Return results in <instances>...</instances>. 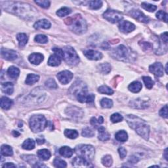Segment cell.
<instances>
[{
  "label": "cell",
  "instance_id": "6da1fadb",
  "mask_svg": "<svg viewBox=\"0 0 168 168\" xmlns=\"http://www.w3.org/2000/svg\"><path fill=\"white\" fill-rule=\"evenodd\" d=\"M2 3L5 4L2 5L3 7L9 12L26 18L31 17V16L32 17L34 13L33 9H34L28 4L13 2H5Z\"/></svg>",
  "mask_w": 168,
  "mask_h": 168
},
{
  "label": "cell",
  "instance_id": "7a4b0ae2",
  "mask_svg": "<svg viewBox=\"0 0 168 168\" xmlns=\"http://www.w3.org/2000/svg\"><path fill=\"white\" fill-rule=\"evenodd\" d=\"M126 120L130 127L135 129L138 135L145 140L149 139L150 128L149 126L144 122V120L133 115H128Z\"/></svg>",
  "mask_w": 168,
  "mask_h": 168
},
{
  "label": "cell",
  "instance_id": "3957f363",
  "mask_svg": "<svg viewBox=\"0 0 168 168\" xmlns=\"http://www.w3.org/2000/svg\"><path fill=\"white\" fill-rule=\"evenodd\" d=\"M78 156L90 162L94 156L95 150L94 147L89 145H79L74 150Z\"/></svg>",
  "mask_w": 168,
  "mask_h": 168
},
{
  "label": "cell",
  "instance_id": "277c9868",
  "mask_svg": "<svg viewBox=\"0 0 168 168\" xmlns=\"http://www.w3.org/2000/svg\"><path fill=\"white\" fill-rule=\"evenodd\" d=\"M30 126L34 133L43 131L47 126V121L42 115H34L30 120Z\"/></svg>",
  "mask_w": 168,
  "mask_h": 168
},
{
  "label": "cell",
  "instance_id": "5b68a950",
  "mask_svg": "<svg viewBox=\"0 0 168 168\" xmlns=\"http://www.w3.org/2000/svg\"><path fill=\"white\" fill-rule=\"evenodd\" d=\"M63 59L67 64L71 66L77 65L80 62V58L77 52L72 47L67 46L63 47Z\"/></svg>",
  "mask_w": 168,
  "mask_h": 168
},
{
  "label": "cell",
  "instance_id": "8992f818",
  "mask_svg": "<svg viewBox=\"0 0 168 168\" xmlns=\"http://www.w3.org/2000/svg\"><path fill=\"white\" fill-rule=\"evenodd\" d=\"M71 25L72 30L78 34H82L87 31V24L80 15H77L72 18Z\"/></svg>",
  "mask_w": 168,
  "mask_h": 168
},
{
  "label": "cell",
  "instance_id": "52a82bcc",
  "mask_svg": "<svg viewBox=\"0 0 168 168\" xmlns=\"http://www.w3.org/2000/svg\"><path fill=\"white\" fill-rule=\"evenodd\" d=\"M112 56L119 61L126 62L129 59L130 52L127 47L121 45L112 51Z\"/></svg>",
  "mask_w": 168,
  "mask_h": 168
},
{
  "label": "cell",
  "instance_id": "ba28073f",
  "mask_svg": "<svg viewBox=\"0 0 168 168\" xmlns=\"http://www.w3.org/2000/svg\"><path fill=\"white\" fill-rule=\"evenodd\" d=\"M103 17L110 23H116L123 19V15L118 10L109 9L104 13Z\"/></svg>",
  "mask_w": 168,
  "mask_h": 168
},
{
  "label": "cell",
  "instance_id": "9c48e42d",
  "mask_svg": "<svg viewBox=\"0 0 168 168\" xmlns=\"http://www.w3.org/2000/svg\"><path fill=\"white\" fill-rule=\"evenodd\" d=\"M76 97L78 101L80 103H93L95 98L93 94H87L86 89H83L82 90L78 91L76 93Z\"/></svg>",
  "mask_w": 168,
  "mask_h": 168
},
{
  "label": "cell",
  "instance_id": "30bf717a",
  "mask_svg": "<svg viewBox=\"0 0 168 168\" xmlns=\"http://www.w3.org/2000/svg\"><path fill=\"white\" fill-rule=\"evenodd\" d=\"M130 15L131 17L137 20L139 22L144 23H148L149 22V19L139 9L131 10L130 11Z\"/></svg>",
  "mask_w": 168,
  "mask_h": 168
},
{
  "label": "cell",
  "instance_id": "8fae6325",
  "mask_svg": "<svg viewBox=\"0 0 168 168\" xmlns=\"http://www.w3.org/2000/svg\"><path fill=\"white\" fill-rule=\"evenodd\" d=\"M57 76L61 83L67 84L72 80L73 74L68 70H65L59 72Z\"/></svg>",
  "mask_w": 168,
  "mask_h": 168
},
{
  "label": "cell",
  "instance_id": "7c38bea8",
  "mask_svg": "<svg viewBox=\"0 0 168 168\" xmlns=\"http://www.w3.org/2000/svg\"><path fill=\"white\" fill-rule=\"evenodd\" d=\"M119 29L123 33H129L135 29V26L129 21H121L119 24Z\"/></svg>",
  "mask_w": 168,
  "mask_h": 168
},
{
  "label": "cell",
  "instance_id": "4fadbf2b",
  "mask_svg": "<svg viewBox=\"0 0 168 168\" xmlns=\"http://www.w3.org/2000/svg\"><path fill=\"white\" fill-rule=\"evenodd\" d=\"M149 70L156 76L161 77L164 74V68L160 62H155L150 66Z\"/></svg>",
  "mask_w": 168,
  "mask_h": 168
},
{
  "label": "cell",
  "instance_id": "5bb4252c",
  "mask_svg": "<svg viewBox=\"0 0 168 168\" xmlns=\"http://www.w3.org/2000/svg\"><path fill=\"white\" fill-rule=\"evenodd\" d=\"M1 54L5 59L8 61H14L18 57V55L16 51L5 48L2 49Z\"/></svg>",
  "mask_w": 168,
  "mask_h": 168
},
{
  "label": "cell",
  "instance_id": "9a60e30c",
  "mask_svg": "<svg viewBox=\"0 0 168 168\" xmlns=\"http://www.w3.org/2000/svg\"><path fill=\"white\" fill-rule=\"evenodd\" d=\"M83 54L89 60L98 61L101 59L103 57V55L101 54V52L92 49L85 51L83 52Z\"/></svg>",
  "mask_w": 168,
  "mask_h": 168
},
{
  "label": "cell",
  "instance_id": "2e32d148",
  "mask_svg": "<svg viewBox=\"0 0 168 168\" xmlns=\"http://www.w3.org/2000/svg\"><path fill=\"white\" fill-rule=\"evenodd\" d=\"M91 163L87 161L86 160L83 159L81 157H76L72 161V165L76 167H91L92 166L90 165Z\"/></svg>",
  "mask_w": 168,
  "mask_h": 168
},
{
  "label": "cell",
  "instance_id": "e0dca14e",
  "mask_svg": "<svg viewBox=\"0 0 168 168\" xmlns=\"http://www.w3.org/2000/svg\"><path fill=\"white\" fill-rule=\"evenodd\" d=\"M66 112L68 116H70L73 118H80L83 116V112L82 110L76 107L68 108Z\"/></svg>",
  "mask_w": 168,
  "mask_h": 168
},
{
  "label": "cell",
  "instance_id": "ac0fdd59",
  "mask_svg": "<svg viewBox=\"0 0 168 168\" xmlns=\"http://www.w3.org/2000/svg\"><path fill=\"white\" fill-rule=\"evenodd\" d=\"M28 59L31 63L38 65L44 61V55L41 53H32L29 56Z\"/></svg>",
  "mask_w": 168,
  "mask_h": 168
},
{
  "label": "cell",
  "instance_id": "d6986e66",
  "mask_svg": "<svg viewBox=\"0 0 168 168\" xmlns=\"http://www.w3.org/2000/svg\"><path fill=\"white\" fill-rule=\"evenodd\" d=\"M51 27V23L48 20L46 19H41L34 24V28L35 29H40V28H44V29H49Z\"/></svg>",
  "mask_w": 168,
  "mask_h": 168
},
{
  "label": "cell",
  "instance_id": "ffe728a7",
  "mask_svg": "<svg viewBox=\"0 0 168 168\" xmlns=\"http://www.w3.org/2000/svg\"><path fill=\"white\" fill-rule=\"evenodd\" d=\"M99 136L98 138L100 141H108L110 139V134L108 133V131H107L106 129H105L103 126H101L99 129Z\"/></svg>",
  "mask_w": 168,
  "mask_h": 168
},
{
  "label": "cell",
  "instance_id": "44dd1931",
  "mask_svg": "<svg viewBox=\"0 0 168 168\" xmlns=\"http://www.w3.org/2000/svg\"><path fill=\"white\" fill-rule=\"evenodd\" d=\"M61 60L62 58L61 57L56 54H54L50 56L48 62L47 63H48V65L51 66H57L60 65L61 63Z\"/></svg>",
  "mask_w": 168,
  "mask_h": 168
},
{
  "label": "cell",
  "instance_id": "7402d4cb",
  "mask_svg": "<svg viewBox=\"0 0 168 168\" xmlns=\"http://www.w3.org/2000/svg\"><path fill=\"white\" fill-rule=\"evenodd\" d=\"M74 150L68 146H62L59 149V154L65 158H70L74 154Z\"/></svg>",
  "mask_w": 168,
  "mask_h": 168
},
{
  "label": "cell",
  "instance_id": "603a6c76",
  "mask_svg": "<svg viewBox=\"0 0 168 168\" xmlns=\"http://www.w3.org/2000/svg\"><path fill=\"white\" fill-rule=\"evenodd\" d=\"M13 104V102L11 99H10L6 97H3L1 99V101H0V105H1V108L4 110L9 109Z\"/></svg>",
  "mask_w": 168,
  "mask_h": 168
},
{
  "label": "cell",
  "instance_id": "cb8c5ba5",
  "mask_svg": "<svg viewBox=\"0 0 168 168\" xmlns=\"http://www.w3.org/2000/svg\"><path fill=\"white\" fill-rule=\"evenodd\" d=\"M2 90L4 93L10 95V94H13L14 90L13 84L10 82H6L3 83L2 86Z\"/></svg>",
  "mask_w": 168,
  "mask_h": 168
},
{
  "label": "cell",
  "instance_id": "d4e9b609",
  "mask_svg": "<svg viewBox=\"0 0 168 168\" xmlns=\"http://www.w3.org/2000/svg\"><path fill=\"white\" fill-rule=\"evenodd\" d=\"M142 87H143V86H142L141 82L138 81H135L130 84L128 87V89L131 92L138 93L141 90Z\"/></svg>",
  "mask_w": 168,
  "mask_h": 168
},
{
  "label": "cell",
  "instance_id": "484cf974",
  "mask_svg": "<svg viewBox=\"0 0 168 168\" xmlns=\"http://www.w3.org/2000/svg\"><path fill=\"white\" fill-rule=\"evenodd\" d=\"M51 152L47 149H41L38 151V156L41 160H47L51 158Z\"/></svg>",
  "mask_w": 168,
  "mask_h": 168
},
{
  "label": "cell",
  "instance_id": "4316f807",
  "mask_svg": "<svg viewBox=\"0 0 168 168\" xmlns=\"http://www.w3.org/2000/svg\"><path fill=\"white\" fill-rule=\"evenodd\" d=\"M115 138L117 141L124 143V142H125L128 140V133H126V131L122 130V131H118V132L116 133Z\"/></svg>",
  "mask_w": 168,
  "mask_h": 168
},
{
  "label": "cell",
  "instance_id": "83f0119b",
  "mask_svg": "<svg viewBox=\"0 0 168 168\" xmlns=\"http://www.w3.org/2000/svg\"><path fill=\"white\" fill-rule=\"evenodd\" d=\"M1 154L3 156H11L13 154V151L10 146L3 145L1 147Z\"/></svg>",
  "mask_w": 168,
  "mask_h": 168
},
{
  "label": "cell",
  "instance_id": "f1b7e54d",
  "mask_svg": "<svg viewBox=\"0 0 168 168\" xmlns=\"http://www.w3.org/2000/svg\"><path fill=\"white\" fill-rule=\"evenodd\" d=\"M8 76L13 79L17 78L20 74V70L15 66H10L7 70Z\"/></svg>",
  "mask_w": 168,
  "mask_h": 168
},
{
  "label": "cell",
  "instance_id": "f546056e",
  "mask_svg": "<svg viewBox=\"0 0 168 168\" xmlns=\"http://www.w3.org/2000/svg\"><path fill=\"white\" fill-rule=\"evenodd\" d=\"M17 39L19 41V44L20 47H24L27 44L28 38L27 35L24 33H20L17 36Z\"/></svg>",
  "mask_w": 168,
  "mask_h": 168
},
{
  "label": "cell",
  "instance_id": "4dcf8cb0",
  "mask_svg": "<svg viewBox=\"0 0 168 168\" xmlns=\"http://www.w3.org/2000/svg\"><path fill=\"white\" fill-rule=\"evenodd\" d=\"M22 147L24 150H32L35 148V142L34 141L33 139H26L23 143Z\"/></svg>",
  "mask_w": 168,
  "mask_h": 168
},
{
  "label": "cell",
  "instance_id": "1f68e13d",
  "mask_svg": "<svg viewBox=\"0 0 168 168\" xmlns=\"http://www.w3.org/2000/svg\"><path fill=\"white\" fill-rule=\"evenodd\" d=\"M39 78H40L39 76L33 74H28L27 77H26L25 83L26 84H28V85H33L34 83L38 82Z\"/></svg>",
  "mask_w": 168,
  "mask_h": 168
},
{
  "label": "cell",
  "instance_id": "d6a6232c",
  "mask_svg": "<svg viewBox=\"0 0 168 168\" xmlns=\"http://www.w3.org/2000/svg\"><path fill=\"white\" fill-rule=\"evenodd\" d=\"M65 135L68 138L74 139H76L78 136V133L76 130L66 129L65 131Z\"/></svg>",
  "mask_w": 168,
  "mask_h": 168
},
{
  "label": "cell",
  "instance_id": "836d02e7",
  "mask_svg": "<svg viewBox=\"0 0 168 168\" xmlns=\"http://www.w3.org/2000/svg\"><path fill=\"white\" fill-rule=\"evenodd\" d=\"M99 71L103 74H108L111 70V66L108 63H103V64L100 65L98 67Z\"/></svg>",
  "mask_w": 168,
  "mask_h": 168
},
{
  "label": "cell",
  "instance_id": "e575fe53",
  "mask_svg": "<svg viewBox=\"0 0 168 168\" xmlns=\"http://www.w3.org/2000/svg\"><path fill=\"white\" fill-rule=\"evenodd\" d=\"M101 105L103 108H110L113 106V102L111 99L107 98H103L101 101Z\"/></svg>",
  "mask_w": 168,
  "mask_h": 168
},
{
  "label": "cell",
  "instance_id": "d590c367",
  "mask_svg": "<svg viewBox=\"0 0 168 168\" xmlns=\"http://www.w3.org/2000/svg\"><path fill=\"white\" fill-rule=\"evenodd\" d=\"M98 91L102 94H108V95H112L114 93V91L110 87H108L107 86H102L100 87L98 89Z\"/></svg>",
  "mask_w": 168,
  "mask_h": 168
},
{
  "label": "cell",
  "instance_id": "8d00e7d4",
  "mask_svg": "<svg viewBox=\"0 0 168 168\" xmlns=\"http://www.w3.org/2000/svg\"><path fill=\"white\" fill-rule=\"evenodd\" d=\"M71 12H72V10L68 8V7H62V8L60 9L59 10H57V15L60 17H65V16L70 14Z\"/></svg>",
  "mask_w": 168,
  "mask_h": 168
},
{
  "label": "cell",
  "instance_id": "74e56055",
  "mask_svg": "<svg viewBox=\"0 0 168 168\" xmlns=\"http://www.w3.org/2000/svg\"><path fill=\"white\" fill-rule=\"evenodd\" d=\"M141 7H143L144 9L148 10L149 12H154L157 9V7L155 5H152L150 3H147L145 2L142 3Z\"/></svg>",
  "mask_w": 168,
  "mask_h": 168
},
{
  "label": "cell",
  "instance_id": "f35d334b",
  "mask_svg": "<svg viewBox=\"0 0 168 168\" xmlns=\"http://www.w3.org/2000/svg\"><path fill=\"white\" fill-rule=\"evenodd\" d=\"M143 82L145 84V86L146 88H148L149 89H150L153 87L154 82V81L152 80L151 78L149 77V76H143Z\"/></svg>",
  "mask_w": 168,
  "mask_h": 168
},
{
  "label": "cell",
  "instance_id": "ab89813d",
  "mask_svg": "<svg viewBox=\"0 0 168 168\" xmlns=\"http://www.w3.org/2000/svg\"><path fill=\"white\" fill-rule=\"evenodd\" d=\"M34 40L36 42H38V43L45 44L47 43V41H48V38H47V37L45 35L39 34V35H37L35 37Z\"/></svg>",
  "mask_w": 168,
  "mask_h": 168
},
{
  "label": "cell",
  "instance_id": "60d3db41",
  "mask_svg": "<svg viewBox=\"0 0 168 168\" xmlns=\"http://www.w3.org/2000/svg\"><path fill=\"white\" fill-rule=\"evenodd\" d=\"M102 163L105 167H110L112 165V163H113L112 157L110 155L105 156L102 159Z\"/></svg>",
  "mask_w": 168,
  "mask_h": 168
},
{
  "label": "cell",
  "instance_id": "b9f144b4",
  "mask_svg": "<svg viewBox=\"0 0 168 168\" xmlns=\"http://www.w3.org/2000/svg\"><path fill=\"white\" fill-rule=\"evenodd\" d=\"M103 2L101 1H90L89 2V7L92 9H99L102 7Z\"/></svg>",
  "mask_w": 168,
  "mask_h": 168
},
{
  "label": "cell",
  "instance_id": "7bdbcfd3",
  "mask_svg": "<svg viewBox=\"0 0 168 168\" xmlns=\"http://www.w3.org/2000/svg\"><path fill=\"white\" fill-rule=\"evenodd\" d=\"M82 135L83 136H86V137H92L94 135V133L91 129L86 128L82 130Z\"/></svg>",
  "mask_w": 168,
  "mask_h": 168
},
{
  "label": "cell",
  "instance_id": "ee69618b",
  "mask_svg": "<svg viewBox=\"0 0 168 168\" xmlns=\"http://www.w3.org/2000/svg\"><path fill=\"white\" fill-rule=\"evenodd\" d=\"M53 164L55 167H66V162L59 158H57L55 159L53 162Z\"/></svg>",
  "mask_w": 168,
  "mask_h": 168
},
{
  "label": "cell",
  "instance_id": "f6af8a7d",
  "mask_svg": "<svg viewBox=\"0 0 168 168\" xmlns=\"http://www.w3.org/2000/svg\"><path fill=\"white\" fill-rule=\"evenodd\" d=\"M110 120H111L113 123H118L120 122H122L123 120V117L122 116L120 115V114L115 113L110 116Z\"/></svg>",
  "mask_w": 168,
  "mask_h": 168
},
{
  "label": "cell",
  "instance_id": "bcb514c9",
  "mask_svg": "<svg viewBox=\"0 0 168 168\" xmlns=\"http://www.w3.org/2000/svg\"><path fill=\"white\" fill-rule=\"evenodd\" d=\"M156 17L159 20H164L166 23L167 22V14L166 12H164V10H159V11L156 13Z\"/></svg>",
  "mask_w": 168,
  "mask_h": 168
},
{
  "label": "cell",
  "instance_id": "7dc6e473",
  "mask_svg": "<svg viewBox=\"0 0 168 168\" xmlns=\"http://www.w3.org/2000/svg\"><path fill=\"white\" fill-rule=\"evenodd\" d=\"M45 86L47 87H48L49 89H57V83L55 82L54 79H52V78L49 79V80H47L45 82Z\"/></svg>",
  "mask_w": 168,
  "mask_h": 168
},
{
  "label": "cell",
  "instance_id": "c3c4849f",
  "mask_svg": "<svg viewBox=\"0 0 168 168\" xmlns=\"http://www.w3.org/2000/svg\"><path fill=\"white\" fill-rule=\"evenodd\" d=\"M35 3L36 4H38V5H40V7L45 9L49 8L50 6V2L45 1V0H42V1H36Z\"/></svg>",
  "mask_w": 168,
  "mask_h": 168
},
{
  "label": "cell",
  "instance_id": "681fc988",
  "mask_svg": "<svg viewBox=\"0 0 168 168\" xmlns=\"http://www.w3.org/2000/svg\"><path fill=\"white\" fill-rule=\"evenodd\" d=\"M139 44L142 47H143V49L145 51H150L152 49V46L150 43H149V42L143 41L142 43H140Z\"/></svg>",
  "mask_w": 168,
  "mask_h": 168
},
{
  "label": "cell",
  "instance_id": "f907efd6",
  "mask_svg": "<svg viewBox=\"0 0 168 168\" xmlns=\"http://www.w3.org/2000/svg\"><path fill=\"white\" fill-rule=\"evenodd\" d=\"M118 152L120 156L122 159L125 158L126 155H127V151H126V149L124 148V147H120L118 149Z\"/></svg>",
  "mask_w": 168,
  "mask_h": 168
},
{
  "label": "cell",
  "instance_id": "816d5d0a",
  "mask_svg": "<svg viewBox=\"0 0 168 168\" xmlns=\"http://www.w3.org/2000/svg\"><path fill=\"white\" fill-rule=\"evenodd\" d=\"M160 115L162 117L167 118V105H165L160 111Z\"/></svg>",
  "mask_w": 168,
  "mask_h": 168
},
{
  "label": "cell",
  "instance_id": "f5cc1de1",
  "mask_svg": "<svg viewBox=\"0 0 168 168\" xmlns=\"http://www.w3.org/2000/svg\"><path fill=\"white\" fill-rule=\"evenodd\" d=\"M161 38L162 40V41L164 42L166 44H167V40H168V37H167V33L165 32L164 34H162L161 35Z\"/></svg>",
  "mask_w": 168,
  "mask_h": 168
},
{
  "label": "cell",
  "instance_id": "db71d44e",
  "mask_svg": "<svg viewBox=\"0 0 168 168\" xmlns=\"http://www.w3.org/2000/svg\"><path fill=\"white\" fill-rule=\"evenodd\" d=\"M91 124L94 125V127H97V124H98V122L97 121L96 118H92L91 120Z\"/></svg>",
  "mask_w": 168,
  "mask_h": 168
},
{
  "label": "cell",
  "instance_id": "11a10c76",
  "mask_svg": "<svg viewBox=\"0 0 168 168\" xmlns=\"http://www.w3.org/2000/svg\"><path fill=\"white\" fill-rule=\"evenodd\" d=\"M3 167H15L16 166L13 164V163H7V164H5L3 166Z\"/></svg>",
  "mask_w": 168,
  "mask_h": 168
},
{
  "label": "cell",
  "instance_id": "9f6ffc18",
  "mask_svg": "<svg viewBox=\"0 0 168 168\" xmlns=\"http://www.w3.org/2000/svg\"><path fill=\"white\" fill-rule=\"evenodd\" d=\"M129 160L131 161V162L133 163V164H135V163H136V162L138 161L137 158H136V157H131V158H130V160Z\"/></svg>",
  "mask_w": 168,
  "mask_h": 168
},
{
  "label": "cell",
  "instance_id": "6f0895ef",
  "mask_svg": "<svg viewBox=\"0 0 168 168\" xmlns=\"http://www.w3.org/2000/svg\"><path fill=\"white\" fill-rule=\"evenodd\" d=\"M97 122H98V124H103V123L104 122V119H103V118L102 116H100V117L99 118V120H98Z\"/></svg>",
  "mask_w": 168,
  "mask_h": 168
},
{
  "label": "cell",
  "instance_id": "680465c9",
  "mask_svg": "<svg viewBox=\"0 0 168 168\" xmlns=\"http://www.w3.org/2000/svg\"><path fill=\"white\" fill-rule=\"evenodd\" d=\"M44 141L45 140L44 139H37V143H38V144L41 145V144H43L44 143Z\"/></svg>",
  "mask_w": 168,
  "mask_h": 168
},
{
  "label": "cell",
  "instance_id": "91938a15",
  "mask_svg": "<svg viewBox=\"0 0 168 168\" xmlns=\"http://www.w3.org/2000/svg\"><path fill=\"white\" fill-rule=\"evenodd\" d=\"M13 135L15 136H18L20 135V133L18 132V131H13Z\"/></svg>",
  "mask_w": 168,
  "mask_h": 168
},
{
  "label": "cell",
  "instance_id": "94428289",
  "mask_svg": "<svg viewBox=\"0 0 168 168\" xmlns=\"http://www.w3.org/2000/svg\"><path fill=\"white\" fill-rule=\"evenodd\" d=\"M167 149H166L165 150V152H164V157H165V159H166V160H167Z\"/></svg>",
  "mask_w": 168,
  "mask_h": 168
},
{
  "label": "cell",
  "instance_id": "6125c7cd",
  "mask_svg": "<svg viewBox=\"0 0 168 168\" xmlns=\"http://www.w3.org/2000/svg\"><path fill=\"white\" fill-rule=\"evenodd\" d=\"M167 65H166V74H167Z\"/></svg>",
  "mask_w": 168,
  "mask_h": 168
}]
</instances>
